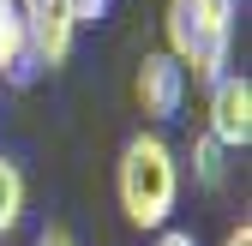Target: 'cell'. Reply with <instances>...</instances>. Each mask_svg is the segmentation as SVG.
<instances>
[{
  "label": "cell",
  "instance_id": "11",
  "mask_svg": "<svg viewBox=\"0 0 252 246\" xmlns=\"http://www.w3.org/2000/svg\"><path fill=\"white\" fill-rule=\"evenodd\" d=\"M36 246H78V240H72L66 228H42V234H36Z\"/></svg>",
  "mask_w": 252,
  "mask_h": 246
},
{
  "label": "cell",
  "instance_id": "7",
  "mask_svg": "<svg viewBox=\"0 0 252 246\" xmlns=\"http://www.w3.org/2000/svg\"><path fill=\"white\" fill-rule=\"evenodd\" d=\"M24 204H30V186H24V174L12 156H0V234H12L24 222Z\"/></svg>",
  "mask_w": 252,
  "mask_h": 246
},
{
  "label": "cell",
  "instance_id": "2",
  "mask_svg": "<svg viewBox=\"0 0 252 246\" xmlns=\"http://www.w3.org/2000/svg\"><path fill=\"white\" fill-rule=\"evenodd\" d=\"M168 54L180 60L186 78L216 84L228 66V42H234V0H168Z\"/></svg>",
  "mask_w": 252,
  "mask_h": 246
},
{
  "label": "cell",
  "instance_id": "8",
  "mask_svg": "<svg viewBox=\"0 0 252 246\" xmlns=\"http://www.w3.org/2000/svg\"><path fill=\"white\" fill-rule=\"evenodd\" d=\"M186 156H192V174H198V186H210V192H216V186H222V180H228V150L216 144L210 132H198V138H192V150H186Z\"/></svg>",
  "mask_w": 252,
  "mask_h": 246
},
{
  "label": "cell",
  "instance_id": "4",
  "mask_svg": "<svg viewBox=\"0 0 252 246\" xmlns=\"http://www.w3.org/2000/svg\"><path fill=\"white\" fill-rule=\"evenodd\" d=\"M24 12V48H30V66H66L72 36H78V18L66 12V0H48V6H18Z\"/></svg>",
  "mask_w": 252,
  "mask_h": 246
},
{
  "label": "cell",
  "instance_id": "13",
  "mask_svg": "<svg viewBox=\"0 0 252 246\" xmlns=\"http://www.w3.org/2000/svg\"><path fill=\"white\" fill-rule=\"evenodd\" d=\"M18 6H48V0H18Z\"/></svg>",
  "mask_w": 252,
  "mask_h": 246
},
{
  "label": "cell",
  "instance_id": "5",
  "mask_svg": "<svg viewBox=\"0 0 252 246\" xmlns=\"http://www.w3.org/2000/svg\"><path fill=\"white\" fill-rule=\"evenodd\" d=\"M186 84H192V78L180 72V60H174L168 48H162V54H144V60H138V84H132L144 120H174L180 102H186Z\"/></svg>",
  "mask_w": 252,
  "mask_h": 246
},
{
  "label": "cell",
  "instance_id": "9",
  "mask_svg": "<svg viewBox=\"0 0 252 246\" xmlns=\"http://www.w3.org/2000/svg\"><path fill=\"white\" fill-rule=\"evenodd\" d=\"M66 12H72L78 24H96V18L108 12V0H66Z\"/></svg>",
  "mask_w": 252,
  "mask_h": 246
},
{
  "label": "cell",
  "instance_id": "3",
  "mask_svg": "<svg viewBox=\"0 0 252 246\" xmlns=\"http://www.w3.org/2000/svg\"><path fill=\"white\" fill-rule=\"evenodd\" d=\"M222 150H246L252 144V78L246 72H222L210 84V126H204Z\"/></svg>",
  "mask_w": 252,
  "mask_h": 246
},
{
  "label": "cell",
  "instance_id": "1",
  "mask_svg": "<svg viewBox=\"0 0 252 246\" xmlns=\"http://www.w3.org/2000/svg\"><path fill=\"white\" fill-rule=\"evenodd\" d=\"M114 192H120V210H126L132 228H168L174 204H180V156H174V144L156 138V132L126 138L120 168H114Z\"/></svg>",
  "mask_w": 252,
  "mask_h": 246
},
{
  "label": "cell",
  "instance_id": "10",
  "mask_svg": "<svg viewBox=\"0 0 252 246\" xmlns=\"http://www.w3.org/2000/svg\"><path fill=\"white\" fill-rule=\"evenodd\" d=\"M156 246H198L186 228H156Z\"/></svg>",
  "mask_w": 252,
  "mask_h": 246
},
{
  "label": "cell",
  "instance_id": "6",
  "mask_svg": "<svg viewBox=\"0 0 252 246\" xmlns=\"http://www.w3.org/2000/svg\"><path fill=\"white\" fill-rule=\"evenodd\" d=\"M30 72V48H24V12H18V0H0V78H12L24 84Z\"/></svg>",
  "mask_w": 252,
  "mask_h": 246
},
{
  "label": "cell",
  "instance_id": "12",
  "mask_svg": "<svg viewBox=\"0 0 252 246\" xmlns=\"http://www.w3.org/2000/svg\"><path fill=\"white\" fill-rule=\"evenodd\" d=\"M222 246H252V222H240V228H228V240Z\"/></svg>",
  "mask_w": 252,
  "mask_h": 246
}]
</instances>
